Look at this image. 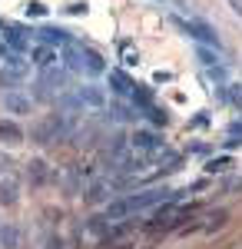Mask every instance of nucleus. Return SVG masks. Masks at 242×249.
Returning a JSON list of instances; mask_svg holds the SVG:
<instances>
[{
  "mask_svg": "<svg viewBox=\"0 0 242 249\" xmlns=\"http://www.w3.org/2000/svg\"><path fill=\"white\" fill-rule=\"evenodd\" d=\"M83 70L86 73H106V63H103V57L96 53V50H90V47H83Z\"/></svg>",
  "mask_w": 242,
  "mask_h": 249,
  "instance_id": "nucleus-13",
  "label": "nucleus"
},
{
  "mask_svg": "<svg viewBox=\"0 0 242 249\" xmlns=\"http://www.w3.org/2000/svg\"><path fill=\"white\" fill-rule=\"evenodd\" d=\"M27 176H30V183H47V179H50V170H47V163H43V160H34V163H30V170H27Z\"/></svg>",
  "mask_w": 242,
  "mask_h": 249,
  "instance_id": "nucleus-16",
  "label": "nucleus"
},
{
  "mask_svg": "<svg viewBox=\"0 0 242 249\" xmlns=\"http://www.w3.org/2000/svg\"><path fill=\"white\" fill-rule=\"evenodd\" d=\"M30 60L37 63V67H50V63H56V47H50V43H34L30 47Z\"/></svg>",
  "mask_w": 242,
  "mask_h": 249,
  "instance_id": "nucleus-9",
  "label": "nucleus"
},
{
  "mask_svg": "<svg viewBox=\"0 0 242 249\" xmlns=\"http://www.w3.org/2000/svg\"><path fill=\"white\" fill-rule=\"evenodd\" d=\"M110 83H113V93L116 96H133V90H136V83L123 70H110Z\"/></svg>",
  "mask_w": 242,
  "mask_h": 249,
  "instance_id": "nucleus-11",
  "label": "nucleus"
},
{
  "mask_svg": "<svg viewBox=\"0 0 242 249\" xmlns=\"http://www.w3.org/2000/svg\"><path fill=\"white\" fill-rule=\"evenodd\" d=\"M0 140L10 143V146H17V143H23V130H20L14 120H0Z\"/></svg>",
  "mask_w": 242,
  "mask_h": 249,
  "instance_id": "nucleus-12",
  "label": "nucleus"
},
{
  "mask_svg": "<svg viewBox=\"0 0 242 249\" xmlns=\"http://www.w3.org/2000/svg\"><path fill=\"white\" fill-rule=\"evenodd\" d=\"M34 37L43 40V43H50V47H63V43H70V34L60 30V27H40V30H34Z\"/></svg>",
  "mask_w": 242,
  "mask_h": 249,
  "instance_id": "nucleus-8",
  "label": "nucleus"
},
{
  "mask_svg": "<svg viewBox=\"0 0 242 249\" xmlns=\"http://www.w3.org/2000/svg\"><path fill=\"white\" fill-rule=\"evenodd\" d=\"M133 150L143 153V156L159 153V150H163V140L153 133V130H136V133H133Z\"/></svg>",
  "mask_w": 242,
  "mask_h": 249,
  "instance_id": "nucleus-5",
  "label": "nucleus"
},
{
  "mask_svg": "<svg viewBox=\"0 0 242 249\" xmlns=\"http://www.w3.org/2000/svg\"><path fill=\"white\" fill-rule=\"evenodd\" d=\"M3 107H7V113H14V116H27L30 113V96L17 93V90H7L3 93Z\"/></svg>",
  "mask_w": 242,
  "mask_h": 249,
  "instance_id": "nucleus-6",
  "label": "nucleus"
},
{
  "mask_svg": "<svg viewBox=\"0 0 242 249\" xmlns=\"http://www.w3.org/2000/svg\"><path fill=\"white\" fill-rule=\"evenodd\" d=\"M63 60H67V70L70 73H83V47L80 43H63Z\"/></svg>",
  "mask_w": 242,
  "mask_h": 249,
  "instance_id": "nucleus-7",
  "label": "nucleus"
},
{
  "mask_svg": "<svg viewBox=\"0 0 242 249\" xmlns=\"http://www.w3.org/2000/svg\"><path fill=\"white\" fill-rule=\"evenodd\" d=\"M60 130H63V120L53 113V116H47V120H40L37 126L30 130V140H34V143H50V140H56Z\"/></svg>",
  "mask_w": 242,
  "mask_h": 249,
  "instance_id": "nucleus-4",
  "label": "nucleus"
},
{
  "mask_svg": "<svg viewBox=\"0 0 242 249\" xmlns=\"http://www.w3.org/2000/svg\"><path fill=\"white\" fill-rule=\"evenodd\" d=\"M173 199H179V193L176 190H143V193H133V196H123V199H116L106 206V219H123V216H130V213H139V210H153V206H159V203H173Z\"/></svg>",
  "mask_w": 242,
  "mask_h": 249,
  "instance_id": "nucleus-1",
  "label": "nucleus"
},
{
  "mask_svg": "<svg viewBox=\"0 0 242 249\" xmlns=\"http://www.w3.org/2000/svg\"><path fill=\"white\" fill-rule=\"evenodd\" d=\"M63 107H93V110H103L106 107V93L100 87H80L73 96L63 100Z\"/></svg>",
  "mask_w": 242,
  "mask_h": 249,
  "instance_id": "nucleus-3",
  "label": "nucleus"
},
{
  "mask_svg": "<svg viewBox=\"0 0 242 249\" xmlns=\"http://www.w3.org/2000/svg\"><path fill=\"white\" fill-rule=\"evenodd\" d=\"M225 3H229V7H232V10H236V14L242 17V0H225Z\"/></svg>",
  "mask_w": 242,
  "mask_h": 249,
  "instance_id": "nucleus-23",
  "label": "nucleus"
},
{
  "mask_svg": "<svg viewBox=\"0 0 242 249\" xmlns=\"http://www.w3.org/2000/svg\"><path fill=\"white\" fill-rule=\"evenodd\" d=\"M103 196H106V186H103V183H96L93 190H90V196H86V199H90V203H100Z\"/></svg>",
  "mask_w": 242,
  "mask_h": 249,
  "instance_id": "nucleus-21",
  "label": "nucleus"
},
{
  "mask_svg": "<svg viewBox=\"0 0 242 249\" xmlns=\"http://www.w3.org/2000/svg\"><path fill=\"white\" fill-rule=\"evenodd\" d=\"M242 186V176H236V179H229V190H239Z\"/></svg>",
  "mask_w": 242,
  "mask_h": 249,
  "instance_id": "nucleus-24",
  "label": "nucleus"
},
{
  "mask_svg": "<svg viewBox=\"0 0 242 249\" xmlns=\"http://www.w3.org/2000/svg\"><path fill=\"white\" fill-rule=\"evenodd\" d=\"M67 77H70V70H53V63H50V67H43L40 83H43V87H56V90H60V87L67 83Z\"/></svg>",
  "mask_w": 242,
  "mask_h": 249,
  "instance_id": "nucleus-14",
  "label": "nucleus"
},
{
  "mask_svg": "<svg viewBox=\"0 0 242 249\" xmlns=\"http://www.w3.org/2000/svg\"><path fill=\"white\" fill-rule=\"evenodd\" d=\"M232 166H236L232 156H219V160H209V163H206V173H229Z\"/></svg>",
  "mask_w": 242,
  "mask_h": 249,
  "instance_id": "nucleus-17",
  "label": "nucleus"
},
{
  "mask_svg": "<svg viewBox=\"0 0 242 249\" xmlns=\"http://www.w3.org/2000/svg\"><path fill=\"white\" fill-rule=\"evenodd\" d=\"M239 143H242V126L236 123V126L229 130V136H225V146H239Z\"/></svg>",
  "mask_w": 242,
  "mask_h": 249,
  "instance_id": "nucleus-20",
  "label": "nucleus"
},
{
  "mask_svg": "<svg viewBox=\"0 0 242 249\" xmlns=\"http://www.w3.org/2000/svg\"><path fill=\"white\" fill-rule=\"evenodd\" d=\"M20 199V183L14 176H7V179H0V206H14Z\"/></svg>",
  "mask_w": 242,
  "mask_h": 249,
  "instance_id": "nucleus-10",
  "label": "nucleus"
},
{
  "mask_svg": "<svg viewBox=\"0 0 242 249\" xmlns=\"http://www.w3.org/2000/svg\"><path fill=\"white\" fill-rule=\"evenodd\" d=\"M225 96L232 100L236 110H242V87H239V83H229V87H225Z\"/></svg>",
  "mask_w": 242,
  "mask_h": 249,
  "instance_id": "nucleus-18",
  "label": "nucleus"
},
{
  "mask_svg": "<svg viewBox=\"0 0 242 249\" xmlns=\"http://www.w3.org/2000/svg\"><path fill=\"white\" fill-rule=\"evenodd\" d=\"M17 246H20V230L10 223L7 226L0 223V249H17Z\"/></svg>",
  "mask_w": 242,
  "mask_h": 249,
  "instance_id": "nucleus-15",
  "label": "nucleus"
},
{
  "mask_svg": "<svg viewBox=\"0 0 242 249\" xmlns=\"http://www.w3.org/2000/svg\"><path fill=\"white\" fill-rule=\"evenodd\" d=\"M27 14H34V17H40V14H47V7L34 0V3H27Z\"/></svg>",
  "mask_w": 242,
  "mask_h": 249,
  "instance_id": "nucleus-22",
  "label": "nucleus"
},
{
  "mask_svg": "<svg viewBox=\"0 0 242 249\" xmlns=\"http://www.w3.org/2000/svg\"><path fill=\"white\" fill-rule=\"evenodd\" d=\"M173 27H179L183 34H189V37H196V40H203V43H212V47H219V37L212 34V27L209 23H203V20H186V17H179V14H173Z\"/></svg>",
  "mask_w": 242,
  "mask_h": 249,
  "instance_id": "nucleus-2",
  "label": "nucleus"
},
{
  "mask_svg": "<svg viewBox=\"0 0 242 249\" xmlns=\"http://www.w3.org/2000/svg\"><path fill=\"white\" fill-rule=\"evenodd\" d=\"M47 249H60V239H50V243H47Z\"/></svg>",
  "mask_w": 242,
  "mask_h": 249,
  "instance_id": "nucleus-25",
  "label": "nucleus"
},
{
  "mask_svg": "<svg viewBox=\"0 0 242 249\" xmlns=\"http://www.w3.org/2000/svg\"><path fill=\"white\" fill-rule=\"evenodd\" d=\"M196 53H199V60H203V67H219V63H216V53H212V50H209V47H199V50H196Z\"/></svg>",
  "mask_w": 242,
  "mask_h": 249,
  "instance_id": "nucleus-19",
  "label": "nucleus"
}]
</instances>
